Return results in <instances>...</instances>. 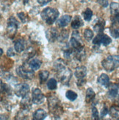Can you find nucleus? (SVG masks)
Returning <instances> with one entry per match:
<instances>
[{
	"label": "nucleus",
	"mask_w": 119,
	"mask_h": 120,
	"mask_svg": "<svg viewBox=\"0 0 119 120\" xmlns=\"http://www.w3.org/2000/svg\"><path fill=\"white\" fill-rule=\"evenodd\" d=\"M59 11L57 9L52 8H46L43 10L40 13V16L42 19L47 24H52L59 16Z\"/></svg>",
	"instance_id": "f257e3e1"
},
{
	"label": "nucleus",
	"mask_w": 119,
	"mask_h": 120,
	"mask_svg": "<svg viewBox=\"0 0 119 120\" xmlns=\"http://www.w3.org/2000/svg\"><path fill=\"white\" fill-rule=\"evenodd\" d=\"M101 65L107 71L111 72L114 71L119 68V55L107 56L101 61Z\"/></svg>",
	"instance_id": "f03ea898"
},
{
	"label": "nucleus",
	"mask_w": 119,
	"mask_h": 120,
	"mask_svg": "<svg viewBox=\"0 0 119 120\" xmlns=\"http://www.w3.org/2000/svg\"><path fill=\"white\" fill-rule=\"evenodd\" d=\"M49 109L51 113L54 116H59L60 114L63 113V109L61 106L60 101L56 97H50L48 99Z\"/></svg>",
	"instance_id": "7ed1b4c3"
},
{
	"label": "nucleus",
	"mask_w": 119,
	"mask_h": 120,
	"mask_svg": "<svg viewBox=\"0 0 119 120\" xmlns=\"http://www.w3.org/2000/svg\"><path fill=\"white\" fill-rule=\"evenodd\" d=\"M70 45L75 52L84 49V44L82 43L80 34L78 31H74L72 33L71 38L70 39Z\"/></svg>",
	"instance_id": "20e7f679"
},
{
	"label": "nucleus",
	"mask_w": 119,
	"mask_h": 120,
	"mask_svg": "<svg viewBox=\"0 0 119 120\" xmlns=\"http://www.w3.org/2000/svg\"><path fill=\"white\" fill-rule=\"evenodd\" d=\"M74 75L77 79L76 84L79 87L82 86L86 82L85 77L87 76V68L84 66H79L76 68Z\"/></svg>",
	"instance_id": "39448f33"
},
{
	"label": "nucleus",
	"mask_w": 119,
	"mask_h": 120,
	"mask_svg": "<svg viewBox=\"0 0 119 120\" xmlns=\"http://www.w3.org/2000/svg\"><path fill=\"white\" fill-rule=\"evenodd\" d=\"M58 74V80L61 83H63L64 85L68 86L69 84V81L72 76V72L71 70L69 68H64V69L60 70L59 71L57 72Z\"/></svg>",
	"instance_id": "423d86ee"
},
{
	"label": "nucleus",
	"mask_w": 119,
	"mask_h": 120,
	"mask_svg": "<svg viewBox=\"0 0 119 120\" xmlns=\"http://www.w3.org/2000/svg\"><path fill=\"white\" fill-rule=\"evenodd\" d=\"M112 42V39L106 34L104 33H98V35L93 40V44L94 46L99 47L100 45H103L105 46H108Z\"/></svg>",
	"instance_id": "0eeeda50"
},
{
	"label": "nucleus",
	"mask_w": 119,
	"mask_h": 120,
	"mask_svg": "<svg viewBox=\"0 0 119 120\" xmlns=\"http://www.w3.org/2000/svg\"><path fill=\"white\" fill-rule=\"evenodd\" d=\"M17 75L24 80H32L34 77L33 70H29L24 66H20L16 69Z\"/></svg>",
	"instance_id": "6e6552de"
},
{
	"label": "nucleus",
	"mask_w": 119,
	"mask_h": 120,
	"mask_svg": "<svg viewBox=\"0 0 119 120\" xmlns=\"http://www.w3.org/2000/svg\"><path fill=\"white\" fill-rule=\"evenodd\" d=\"M111 22L112 24H119V4L116 2H112L110 5Z\"/></svg>",
	"instance_id": "1a4fd4ad"
},
{
	"label": "nucleus",
	"mask_w": 119,
	"mask_h": 120,
	"mask_svg": "<svg viewBox=\"0 0 119 120\" xmlns=\"http://www.w3.org/2000/svg\"><path fill=\"white\" fill-rule=\"evenodd\" d=\"M29 86L27 83H19L15 86V94L18 97H24L28 94Z\"/></svg>",
	"instance_id": "9d476101"
},
{
	"label": "nucleus",
	"mask_w": 119,
	"mask_h": 120,
	"mask_svg": "<svg viewBox=\"0 0 119 120\" xmlns=\"http://www.w3.org/2000/svg\"><path fill=\"white\" fill-rule=\"evenodd\" d=\"M18 22L13 16L10 17L7 22V31L9 35H14L18 28Z\"/></svg>",
	"instance_id": "9b49d317"
},
{
	"label": "nucleus",
	"mask_w": 119,
	"mask_h": 120,
	"mask_svg": "<svg viewBox=\"0 0 119 120\" xmlns=\"http://www.w3.org/2000/svg\"><path fill=\"white\" fill-rule=\"evenodd\" d=\"M45 100V97L43 92L39 88H35L32 93V100L35 105H40L43 103Z\"/></svg>",
	"instance_id": "f8f14e48"
},
{
	"label": "nucleus",
	"mask_w": 119,
	"mask_h": 120,
	"mask_svg": "<svg viewBox=\"0 0 119 120\" xmlns=\"http://www.w3.org/2000/svg\"><path fill=\"white\" fill-rule=\"evenodd\" d=\"M59 33L55 28H50L46 31V37L49 41V42L53 43L58 40Z\"/></svg>",
	"instance_id": "ddd939ff"
},
{
	"label": "nucleus",
	"mask_w": 119,
	"mask_h": 120,
	"mask_svg": "<svg viewBox=\"0 0 119 120\" xmlns=\"http://www.w3.org/2000/svg\"><path fill=\"white\" fill-rule=\"evenodd\" d=\"M32 103H33L32 100H30L29 97L27 94V96L23 97L22 101H21V103H20L21 108L22 109V111L28 112L30 110V108H32Z\"/></svg>",
	"instance_id": "4468645a"
},
{
	"label": "nucleus",
	"mask_w": 119,
	"mask_h": 120,
	"mask_svg": "<svg viewBox=\"0 0 119 120\" xmlns=\"http://www.w3.org/2000/svg\"><path fill=\"white\" fill-rule=\"evenodd\" d=\"M105 22L104 19L101 18H98L96 19L94 24V30L97 33H101L105 30Z\"/></svg>",
	"instance_id": "2eb2a0df"
},
{
	"label": "nucleus",
	"mask_w": 119,
	"mask_h": 120,
	"mask_svg": "<svg viewBox=\"0 0 119 120\" xmlns=\"http://www.w3.org/2000/svg\"><path fill=\"white\" fill-rule=\"evenodd\" d=\"M97 82L101 86L105 87L106 88H108L110 86V78L106 74H101L97 79Z\"/></svg>",
	"instance_id": "dca6fc26"
},
{
	"label": "nucleus",
	"mask_w": 119,
	"mask_h": 120,
	"mask_svg": "<svg viewBox=\"0 0 119 120\" xmlns=\"http://www.w3.org/2000/svg\"><path fill=\"white\" fill-rule=\"evenodd\" d=\"M71 21V16L69 15H64L62 17H60L58 22H57V24L59 27L63 28L65 27H66Z\"/></svg>",
	"instance_id": "f3484780"
},
{
	"label": "nucleus",
	"mask_w": 119,
	"mask_h": 120,
	"mask_svg": "<svg viewBox=\"0 0 119 120\" xmlns=\"http://www.w3.org/2000/svg\"><path fill=\"white\" fill-rule=\"evenodd\" d=\"M119 93V87L118 84H112L109 86L108 90V96L111 99H115L118 97Z\"/></svg>",
	"instance_id": "a211bd4d"
},
{
	"label": "nucleus",
	"mask_w": 119,
	"mask_h": 120,
	"mask_svg": "<svg viewBox=\"0 0 119 120\" xmlns=\"http://www.w3.org/2000/svg\"><path fill=\"white\" fill-rule=\"evenodd\" d=\"M63 52L64 58L66 59H71L72 57H74L75 50L71 47V45H65L63 49Z\"/></svg>",
	"instance_id": "6ab92c4d"
},
{
	"label": "nucleus",
	"mask_w": 119,
	"mask_h": 120,
	"mask_svg": "<svg viewBox=\"0 0 119 120\" xmlns=\"http://www.w3.org/2000/svg\"><path fill=\"white\" fill-rule=\"evenodd\" d=\"M47 116V113L43 109H38L36 110L33 115H32V119L34 120H42L46 119V117Z\"/></svg>",
	"instance_id": "aec40b11"
},
{
	"label": "nucleus",
	"mask_w": 119,
	"mask_h": 120,
	"mask_svg": "<svg viewBox=\"0 0 119 120\" xmlns=\"http://www.w3.org/2000/svg\"><path fill=\"white\" fill-rule=\"evenodd\" d=\"M26 44L24 39H18L14 44V49L16 52L22 53L25 49Z\"/></svg>",
	"instance_id": "412c9836"
},
{
	"label": "nucleus",
	"mask_w": 119,
	"mask_h": 120,
	"mask_svg": "<svg viewBox=\"0 0 119 120\" xmlns=\"http://www.w3.org/2000/svg\"><path fill=\"white\" fill-rule=\"evenodd\" d=\"M83 24H84L83 21H82V18L79 16V15H76V16H74L73 21H72L71 23V27L74 30L79 29V27H82Z\"/></svg>",
	"instance_id": "4be33fe9"
},
{
	"label": "nucleus",
	"mask_w": 119,
	"mask_h": 120,
	"mask_svg": "<svg viewBox=\"0 0 119 120\" xmlns=\"http://www.w3.org/2000/svg\"><path fill=\"white\" fill-rule=\"evenodd\" d=\"M66 67L65 62L62 59V58H58V60H56L54 64H53V68L55 71H59L60 70L64 69Z\"/></svg>",
	"instance_id": "5701e85b"
},
{
	"label": "nucleus",
	"mask_w": 119,
	"mask_h": 120,
	"mask_svg": "<svg viewBox=\"0 0 119 120\" xmlns=\"http://www.w3.org/2000/svg\"><path fill=\"white\" fill-rule=\"evenodd\" d=\"M41 64H42V61H41L40 59L38 58H34L32 59L29 62V67L30 69L33 70V71H36V70H38L40 66H41Z\"/></svg>",
	"instance_id": "b1692460"
},
{
	"label": "nucleus",
	"mask_w": 119,
	"mask_h": 120,
	"mask_svg": "<svg viewBox=\"0 0 119 120\" xmlns=\"http://www.w3.org/2000/svg\"><path fill=\"white\" fill-rule=\"evenodd\" d=\"M96 97L95 91L93 90V88H88L86 91V95H85V102L87 103H90L92 101H94Z\"/></svg>",
	"instance_id": "393cba45"
},
{
	"label": "nucleus",
	"mask_w": 119,
	"mask_h": 120,
	"mask_svg": "<svg viewBox=\"0 0 119 120\" xmlns=\"http://www.w3.org/2000/svg\"><path fill=\"white\" fill-rule=\"evenodd\" d=\"M110 33L112 37L114 38H119V24H112L110 28Z\"/></svg>",
	"instance_id": "a878e982"
},
{
	"label": "nucleus",
	"mask_w": 119,
	"mask_h": 120,
	"mask_svg": "<svg viewBox=\"0 0 119 120\" xmlns=\"http://www.w3.org/2000/svg\"><path fill=\"white\" fill-rule=\"evenodd\" d=\"M110 115L113 119H119V105H112L110 109Z\"/></svg>",
	"instance_id": "bb28decb"
},
{
	"label": "nucleus",
	"mask_w": 119,
	"mask_h": 120,
	"mask_svg": "<svg viewBox=\"0 0 119 120\" xmlns=\"http://www.w3.org/2000/svg\"><path fill=\"white\" fill-rule=\"evenodd\" d=\"M49 72L47 70H42L39 72L38 77H39V80L40 84H43V82H45L47 79L49 78Z\"/></svg>",
	"instance_id": "cd10ccee"
},
{
	"label": "nucleus",
	"mask_w": 119,
	"mask_h": 120,
	"mask_svg": "<svg viewBox=\"0 0 119 120\" xmlns=\"http://www.w3.org/2000/svg\"><path fill=\"white\" fill-rule=\"evenodd\" d=\"M65 97H66L67 99H68V100L73 102V101L76 100V98H77V97H78V95H77V94L76 92L71 91V90H69V91H66Z\"/></svg>",
	"instance_id": "c85d7f7f"
},
{
	"label": "nucleus",
	"mask_w": 119,
	"mask_h": 120,
	"mask_svg": "<svg viewBox=\"0 0 119 120\" xmlns=\"http://www.w3.org/2000/svg\"><path fill=\"white\" fill-rule=\"evenodd\" d=\"M82 15H83V18L86 22H90L93 16L92 10H90V8H87L83 12V13H82Z\"/></svg>",
	"instance_id": "c756f323"
},
{
	"label": "nucleus",
	"mask_w": 119,
	"mask_h": 120,
	"mask_svg": "<svg viewBox=\"0 0 119 120\" xmlns=\"http://www.w3.org/2000/svg\"><path fill=\"white\" fill-rule=\"evenodd\" d=\"M47 87L49 90H54L58 87V82L54 78H51L47 82Z\"/></svg>",
	"instance_id": "7c9ffc66"
},
{
	"label": "nucleus",
	"mask_w": 119,
	"mask_h": 120,
	"mask_svg": "<svg viewBox=\"0 0 119 120\" xmlns=\"http://www.w3.org/2000/svg\"><path fill=\"white\" fill-rule=\"evenodd\" d=\"M69 37V33L67 30H63L60 33H59L58 41H60V42H65L67 41Z\"/></svg>",
	"instance_id": "2f4dec72"
},
{
	"label": "nucleus",
	"mask_w": 119,
	"mask_h": 120,
	"mask_svg": "<svg viewBox=\"0 0 119 120\" xmlns=\"http://www.w3.org/2000/svg\"><path fill=\"white\" fill-rule=\"evenodd\" d=\"M84 37L85 38L87 41H90L92 40V38H94V32L90 30V29H85L84 30Z\"/></svg>",
	"instance_id": "473e14b6"
},
{
	"label": "nucleus",
	"mask_w": 119,
	"mask_h": 120,
	"mask_svg": "<svg viewBox=\"0 0 119 120\" xmlns=\"http://www.w3.org/2000/svg\"><path fill=\"white\" fill-rule=\"evenodd\" d=\"M18 17L19 18V19L22 21V22L23 24H25L28 22V16L26 15L24 12H20L18 13Z\"/></svg>",
	"instance_id": "72a5a7b5"
},
{
	"label": "nucleus",
	"mask_w": 119,
	"mask_h": 120,
	"mask_svg": "<svg viewBox=\"0 0 119 120\" xmlns=\"http://www.w3.org/2000/svg\"><path fill=\"white\" fill-rule=\"evenodd\" d=\"M1 92L2 93H9L10 92V87L5 84V83H3L2 81H1Z\"/></svg>",
	"instance_id": "f704fd0d"
},
{
	"label": "nucleus",
	"mask_w": 119,
	"mask_h": 120,
	"mask_svg": "<svg viewBox=\"0 0 119 120\" xmlns=\"http://www.w3.org/2000/svg\"><path fill=\"white\" fill-rule=\"evenodd\" d=\"M92 116H93V119H95V120H97L99 119V112H98V109L94 105L92 108Z\"/></svg>",
	"instance_id": "c9c22d12"
},
{
	"label": "nucleus",
	"mask_w": 119,
	"mask_h": 120,
	"mask_svg": "<svg viewBox=\"0 0 119 120\" xmlns=\"http://www.w3.org/2000/svg\"><path fill=\"white\" fill-rule=\"evenodd\" d=\"M108 112H109V111H108L107 107L106 105H104V107H103L102 109H101V113H100V116L101 118H103V117L107 115V114L108 113Z\"/></svg>",
	"instance_id": "e433bc0d"
},
{
	"label": "nucleus",
	"mask_w": 119,
	"mask_h": 120,
	"mask_svg": "<svg viewBox=\"0 0 119 120\" xmlns=\"http://www.w3.org/2000/svg\"><path fill=\"white\" fill-rule=\"evenodd\" d=\"M96 2L99 3L101 6H102L103 8H107L108 5H109L108 0H96Z\"/></svg>",
	"instance_id": "4c0bfd02"
},
{
	"label": "nucleus",
	"mask_w": 119,
	"mask_h": 120,
	"mask_svg": "<svg viewBox=\"0 0 119 120\" xmlns=\"http://www.w3.org/2000/svg\"><path fill=\"white\" fill-rule=\"evenodd\" d=\"M51 1V0H37L38 3L40 5V6H44V5L49 3Z\"/></svg>",
	"instance_id": "58836bf2"
},
{
	"label": "nucleus",
	"mask_w": 119,
	"mask_h": 120,
	"mask_svg": "<svg viewBox=\"0 0 119 120\" xmlns=\"http://www.w3.org/2000/svg\"><path fill=\"white\" fill-rule=\"evenodd\" d=\"M15 51L13 50V48H9L7 49V57H10H10L14 56L15 55Z\"/></svg>",
	"instance_id": "ea45409f"
},
{
	"label": "nucleus",
	"mask_w": 119,
	"mask_h": 120,
	"mask_svg": "<svg viewBox=\"0 0 119 120\" xmlns=\"http://www.w3.org/2000/svg\"><path fill=\"white\" fill-rule=\"evenodd\" d=\"M80 2H87L88 0H79Z\"/></svg>",
	"instance_id": "a19ab883"
},
{
	"label": "nucleus",
	"mask_w": 119,
	"mask_h": 120,
	"mask_svg": "<svg viewBox=\"0 0 119 120\" xmlns=\"http://www.w3.org/2000/svg\"><path fill=\"white\" fill-rule=\"evenodd\" d=\"M0 51H1V55H2V54H3V49H0Z\"/></svg>",
	"instance_id": "79ce46f5"
},
{
	"label": "nucleus",
	"mask_w": 119,
	"mask_h": 120,
	"mask_svg": "<svg viewBox=\"0 0 119 120\" xmlns=\"http://www.w3.org/2000/svg\"><path fill=\"white\" fill-rule=\"evenodd\" d=\"M118 87H119V80H118Z\"/></svg>",
	"instance_id": "37998d69"
}]
</instances>
